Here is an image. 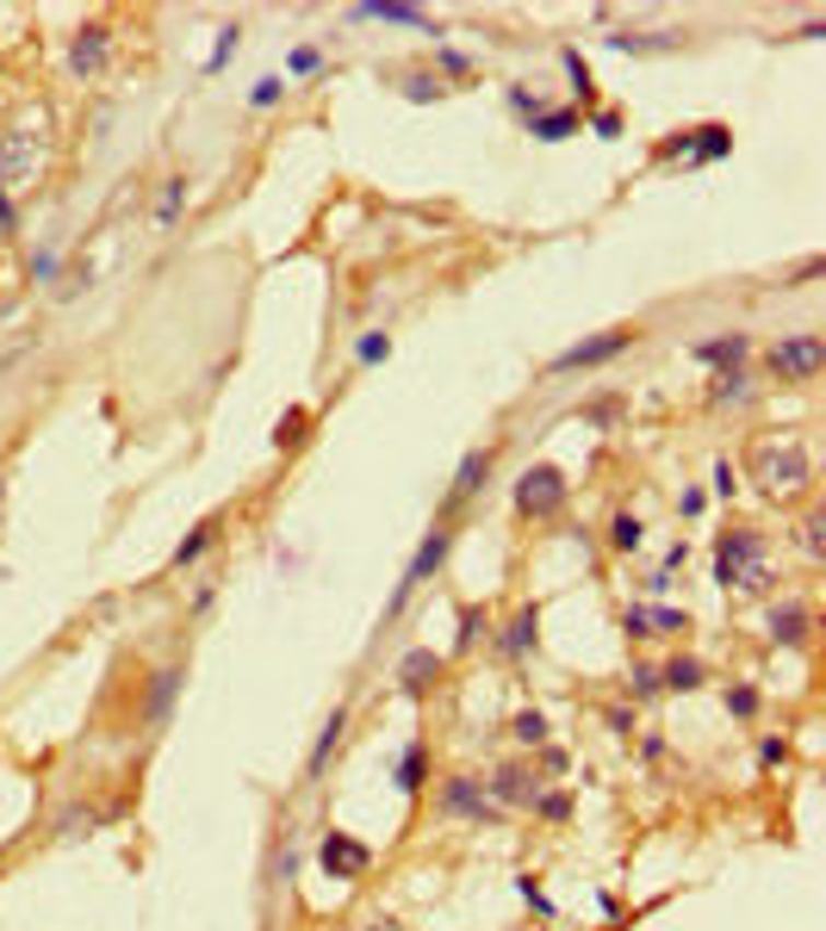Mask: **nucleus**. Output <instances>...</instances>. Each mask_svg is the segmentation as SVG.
Returning a JSON list of instances; mask_svg holds the SVG:
<instances>
[{"mask_svg":"<svg viewBox=\"0 0 826 931\" xmlns=\"http://www.w3.org/2000/svg\"><path fill=\"white\" fill-rule=\"evenodd\" d=\"M714 584L721 590H758L765 584V540L758 534H721L714 547Z\"/></svg>","mask_w":826,"mask_h":931,"instance_id":"obj_1","label":"nucleus"},{"mask_svg":"<svg viewBox=\"0 0 826 931\" xmlns=\"http://www.w3.org/2000/svg\"><path fill=\"white\" fill-rule=\"evenodd\" d=\"M566 497H572V485H566V473L559 466H528V473L516 478V510L522 515H559L566 510Z\"/></svg>","mask_w":826,"mask_h":931,"instance_id":"obj_2","label":"nucleus"},{"mask_svg":"<svg viewBox=\"0 0 826 931\" xmlns=\"http://www.w3.org/2000/svg\"><path fill=\"white\" fill-rule=\"evenodd\" d=\"M733 150L728 125H696V131H672L659 143V162H721Z\"/></svg>","mask_w":826,"mask_h":931,"instance_id":"obj_3","label":"nucleus"},{"mask_svg":"<svg viewBox=\"0 0 826 931\" xmlns=\"http://www.w3.org/2000/svg\"><path fill=\"white\" fill-rule=\"evenodd\" d=\"M752 466H758V485L777 491V497H789V491H802L807 485V454L802 447H777V441H765V447L752 454Z\"/></svg>","mask_w":826,"mask_h":931,"instance_id":"obj_4","label":"nucleus"},{"mask_svg":"<svg viewBox=\"0 0 826 931\" xmlns=\"http://www.w3.org/2000/svg\"><path fill=\"white\" fill-rule=\"evenodd\" d=\"M821 336H783V342L770 348V373L777 380H789V385H807L814 373H821Z\"/></svg>","mask_w":826,"mask_h":931,"instance_id":"obj_5","label":"nucleus"},{"mask_svg":"<svg viewBox=\"0 0 826 931\" xmlns=\"http://www.w3.org/2000/svg\"><path fill=\"white\" fill-rule=\"evenodd\" d=\"M621 348H635V329H603V336H591V342H572L566 354H554V373H584V366H603V361H615Z\"/></svg>","mask_w":826,"mask_h":931,"instance_id":"obj_6","label":"nucleus"},{"mask_svg":"<svg viewBox=\"0 0 826 931\" xmlns=\"http://www.w3.org/2000/svg\"><path fill=\"white\" fill-rule=\"evenodd\" d=\"M447 547H454V528H435V534H429L423 547H417V559H410V571H404V584L392 590V603H385V615H398V608L410 603V590H417V584L429 578V571L442 566V559H447Z\"/></svg>","mask_w":826,"mask_h":931,"instance_id":"obj_7","label":"nucleus"},{"mask_svg":"<svg viewBox=\"0 0 826 931\" xmlns=\"http://www.w3.org/2000/svg\"><path fill=\"white\" fill-rule=\"evenodd\" d=\"M317 857H324V870L336 875V882H354V875L373 870V851H367L361 838H348V833H329Z\"/></svg>","mask_w":826,"mask_h":931,"instance_id":"obj_8","label":"nucleus"},{"mask_svg":"<svg viewBox=\"0 0 826 931\" xmlns=\"http://www.w3.org/2000/svg\"><path fill=\"white\" fill-rule=\"evenodd\" d=\"M746 336H740V329H728V336H709V342H696L690 354L702 366H721V373H740V361H746Z\"/></svg>","mask_w":826,"mask_h":931,"instance_id":"obj_9","label":"nucleus"},{"mask_svg":"<svg viewBox=\"0 0 826 931\" xmlns=\"http://www.w3.org/2000/svg\"><path fill=\"white\" fill-rule=\"evenodd\" d=\"M442 814H466V819H485L491 814V801H485V789L473 777H454L442 789Z\"/></svg>","mask_w":826,"mask_h":931,"instance_id":"obj_10","label":"nucleus"},{"mask_svg":"<svg viewBox=\"0 0 826 931\" xmlns=\"http://www.w3.org/2000/svg\"><path fill=\"white\" fill-rule=\"evenodd\" d=\"M485 478H491V447H473V454L461 459L454 485H447V503H466L473 491H485Z\"/></svg>","mask_w":826,"mask_h":931,"instance_id":"obj_11","label":"nucleus"},{"mask_svg":"<svg viewBox=\"0 0 826 931\" xmlns=\"http://www.w3.org/2000/svg\"><path fill=\"white\" fill-rule=\"evenodd\" d=\"M106 38H113L106 25H88L75 38V50H69V69H75V75H100V69H106Z\"/></svg>","mask_w":826,"mask_h":931,"instance_id":"obj_12","label":"nucleus"},{"mask_svg":"<svg viewBox=\"0 0 826 931\" xmlns=\"http://www.w3.org/2000/svg\"><path fill=\"white\" fill-rule=\"evenodd\" d=\"M354 20H385V25H417V32H435L429 13L417 7H404V0H380V7H354Z\"/></svg>","mask_w":826,"mask_h":931,"instance_id":"obj_13","label":"nucleus"},{"mask_svg":"<svg viewBox=\"0 0 826 931\" xmlns=\"http://www.w3.org/2000/svg\"><path fill=\"white\" fill-rule=\"evenodd\" d=\"M342 733H348V708H336V714L324 721V733H317V745H311V777H324V770H329V758H336Z\"/></svg>","mask_w":826,"mask_h":931,"instance_id":"obj_14","label":"nucleus"},{"mask_svg":"<svg viewBox=\"0 0 826 931\" xmlns=\"http://www.w3.org/2000/svg\"><path fill=\"white\" fill-rule=\"evenodd\" d=\"M528 131H535L540 143H559V137L578 131V113H572V106H540V113L528 118Z\"/></svg>","mask_w":826,"mask_h":931,"instance_id":"obj_15","label":"nucleus"},{"mask_svg":"<svg viewBox=\"0 0 826 931\" xmlns=\"http://www.w3.org/2000/svg\"><path fill=\"white\" fill-rule=\"evenodd\" d=\"M770 640H783V647H802L807 640V608H770Z\"/></svg>","mask_w":826,"mask_h":931,"instance_id":"obj_16","label":"nucleus"},{"mask_svg":"<svg viewBox=\"0 0 826 931\" xmlns=\"http://www.w3.org/2000/svg\"><path fill=\"white\" fill-rule=\"evenodd\" d=\"M677 32H609V50H635V57H647V50H672Z\"/></svg>","mask_w":826,"mask_h":931,"instance_id":"obj_17","label":"nucleus"},{"mask_svg":"<svg viewBox=\"0 0 826 931\" xmlns=\"http://www.w3.org/2000/svg\"><path fill=\"white\" fill-rule=\"evenodd\" d=\"M429 677H442V659H435V652H410V659L398 665L404 689H429Z\"/></svg>","mask_w":826,"mask_h":931,"instance_id":"obj_18","label":"nucleus"},{"mask_svg":"<svg viewBox=\"0 0 826 931\" xmlns=\"http://www.w3.org/2000/svg\"><path fill=\"white\" fill-rule=\"evenodd\" d=\"M174 689H181V671H155L150 702H143V714H150V721H162V714L174 708Z\"/></svg>","mask_w":826,"mask_h":931,"instance_id":"obj_19","label":"nucleus"},{"mask_svg":"<svg viewBox=\"0 0 826 931\" xmlns=\"http://www.w3.org/2000/svg\"><path fill=\"white\" fill-rule=\"evenodd\" d=\"M535 640H540V615H535V608H522L516 621H510V640H503V652H516V659H522Z\"/></svg>","mask_w":826,"mask_h":931,"instance_id":"obj_20","label":"nucleus"},{"mask_svg":"<svg viewBox=\"0 0 826 931\" xmlns=\"http://www.w3.org/2000/svg\"><path fill=\"white\" fill-rule=\"evenodd\" d=\"M181 206H187V181L174 174V181H162V206H155V224L168 230L174 218H181Z\"/></svg>","mask_w":826,"mask_h":931,"instance_id":"obj_21","label":"nucleus"},{"mask_svg":"<svg viewBox=\"0 0 826 931\" xmlns=\"http://www.w3.org/2000/svg\"><path fill=\"white\" fill-rule=\"evenodd\" d=\"M212 534H218V522H199V528H193L187 540H181V547H174V566H193L199 552L212 547Z\"/></svg>","mask_w":826,"mask_h":931,"instance_id":"obj_22","label":"nucleus"},{"mask_svg":"<svg viewBox=\"0 0 826 931\" xmlns=\"http://www.w3.org/2000/svg\"><path fill=\"white\" fill-rule=\"evenodd\" d=\"M640 534H647V528H640V515H615V522H609V547L615 552H635Z\"/></svg>","mask_w":826,"mask_h":931,"instance_id":"obj_23","label":"nucleus"},{"mask_svg":"<svg viewBox=\"0 0 826 931\" xmlns=\"http://www.w3.org/2000/svg\"><path fill=\"white\" fill-rule=\"evenodd\" d=\"M385 354H392V336H385V329H367L361 342H354V361L361 366H380Z\"/></svg>","mask_w":826,"mask_h":931,"instance_id":"obj_24","label":"nucleus"},{"mask_svg":"<svg viewBox=\"0 0 826 931\" xmlns=\"http://www.w3.org/2000/svg\"><path fill=\"white\" fill-rule=\"evenodd\" d=\"M398 789H404V795H417V789H423V745H410V752L398 758Z\"/></svg>","mask_w":826,"mask_h":931,"instance_id":"obj_25","label":"nucleus"},{"mask_svg":"<svg viewBox=\"0 0 826 931\" xmlns=\"http://www.w3.org/2000/svg\"><path fill=\"white\" fill-rule=\"evenodd\" d=\"M702 684V665H696V659H672V665H665V689H696Z\"/></svg>","mask_w":826,"mask_h":931,"instance_id":"obj_26","label":"nucleus"},{"mask_svg":"<svg viewBox=\"0 0 826 931\" xmlns=\"http://www.w3.org/2000/svg\"><path fill=\"white\" fill-rule=\"evenodd\" d=\"M280 94H287V81H280V75H261V81L249 88V106H255V113H268V106H280Z\"/></svg>","mask_w":826,"mask_h":931,"instance_id":"obj_27","label":"nucleus"},{"mask_svg":"<svg viewBox=\"0 0 826 931\" xmlns=\"http://www.w3.org/2000/svg\"><path fill=\"white\" fill-rule=\"evenodd\" d=\"M559 62H566V75H572L578 100H584V106H591V69H584V57H578V50H559Z\"/></svg>","mask_w":826,"mask_h":931,"instance_id":"obj_28","label":"nucleus"},{"mask_svg":"<svg viewBox=\"0 0 826 931\" xmlns=\"http://www.w3.org/2000/svg\"><path fill=\"white\" fill-rule=\"evenodd\" d=\"M498 801H535V789H528L522 770H503V777H498Z\"/></svg>","mask_w":826,"mask_h":931,"instance_id":"obj_29","label":"nucleus"},{"mask_svg":"<svg viewBox=\"0 0 826 931\" xmlns=\"http://www.w3.org/2000/svg\"><path fill=\"white\" fill-rule=\"evenodd\" d=\"M236 38H243V32H236V25H224V32H218V50H212V57H206V75H218V69H224V62H231Z\"/></svg>","mask_w":826,"mask_h":931,"instance_id":"obj_30","label":"nucleus"},{"mask_svg":"<svg viewBox=\"0 0 826 931\" xmlns=\"http://www.w3.org/2000/svg\"><path fill=\"white\" fill-rule=\"evenodd\" d=\"M510 733H516L522 745H540V740H547V721H540L535 708H528V714H516V726H510Z\"/></svg>","mask_w":826,"mask_h":931,"instance_id":"obj_31","label":"nucleus"},{"mask_svg":"<svg viewBox=\"0 0 826 931\" xmlns=\"http://www.w3.org/2000/svg\"><path fill=\"white\" fill-rule=\"evenodd\" d=\"M317 69H324V57H317L311 44H299V50L287 57V75H317Z\"/></svg>","mask_w":826,"mask_h":931,"instance_id":"obj_32","label":"nucleus"},{"mask_svg":"<svg viewBox=\"0 0 826 931\" xmlns=\"http://www.w3.org/2000/svg\"><path fill=\"white\" fill-rule=\"evenodd\" d=\"M746 398V380H740V373H721V380H714V404H740Z\"/></svg>","mask_w":826,"mask_h":931,"instance_id":"obj_33","label":"nucleus"},{"mask_svg":"<svg viewBox=\"0 0 826 931\" xmlns=\"http://www.w3.org/2000/svg\"><path fill=\"white\" fill-rule=\"evenodd\" d=\"M280 447H299V441H305V410H292V417H280Z\"/></svg>","mask_w":826,"mask_h":931,"instance_id":"obj_34","label":"nucleus"},{"mask_svg":"<svg viewBox=\"0 0 826 931\" xmlns=\"http://www.w3.org/2000/svg\"><path fill=\"white\" fill-rule=\"evenodd\" d=\"M404 94H410V100H442V81H429V75H410V81H404Z\"/></svg>","mask_w":826,"mask_h":931,"instance_id":"obj_35","label":"nucleus"},{"mask_svg":"<svg viewBox=\"0 0 826 931\" xmlns=\"http://www.w3.org/2000/svg\"><path fill=\"white\" fill-rule=\"evenodd\" d=\"M32 280H57V248H38V255H32Z\"/></svg>","mask_w":826,"mask_h":931,"instance_id":"obj_36","label":"nucleus"},{"mask_svg":"<svg viewBox=\"0 0 826 931\" xmlns=\"http://www.w3.org/2000/svg\"><path fill=\"white\" fill-rule=\"evenodd\" d=\"M728 708L746 721V714H758V696H752V689H728Z\"/></svg>","mask_w":826,"mask_h":931,"instance_id":"obj_37","label":"nucleus"},{"mask_svg":"<svg viewBox=\"0 0 826 931\" xmlns=\"http://www.w3.org/2000/svg\"><path fill=\"white\" fill-rule=\"evenodd\" d=\"M435 62H442L447 75H466V69H473V57H461V50H447V44L435 50Z\"/></svg>","mask_w":826,"mask_h":931,"instance_id":"obj_38","label":"nucleus"},{"mask_svg":"<svg viewBox=\"0 0 826 931\" xmlns=\"http://www.w3.org/2000/svg\"><path fill=\"white\" fill-rule=\"evenodd\" d=\"M510 106H516L522 118H535V113H540V94H528V88H510Z\"/></svg>","mask_w":826,"mask_h":931,"instance_id":"obj_39","label":"nucleus"},{"mask_svg":"<svg viewBox=\"0 0 826 931\" xmlns=\"http://www.w3.org/2000/svg\"><path fill=\"white\" fill-rule=\"evenodd\" d=\"M628 689H635V696H653V689H659V671H647V665H640L635 677H628Z\"/></svg>","mask_w":826,"mask_h":931,"instance_id":"obj_40","label":"nucleus"},{"mask_svg":"<svg viewBox=\"0 0 826 931\" xmlns=\"http://www.w3.org/2000/svg\"><path fill=\"white\" fill-rule=\"evenodd\" d=\"M479 621H485L479 608H466V615H461V647H473V640H479Z\"/></svg>","mask_w":826,"mask_h":931,"instance_id":"obj_41","label":"nucleus"},{"mask_svg":"<svg viewBox=\"0 0 826 931\" xmlns=\"http://www.w3.org/2000/svg\"><path fill=\"white\" fill-rule=\"evenodd\" d=\"M522 900H528V907H535V912H554V907H547V894H540L535 882H528V875H522Z\"/></svg>","mask_w":826,"mask_h":931,"instance_id":"obj_42","label":"nucleus"},{"mask_svg":"<svg viewBox=\"0 0 826 931\" xmlns=\"http://www.w3.org/2000/svg\"><path fill=\"white\" fill-rule=\"evenodd\" d=\"M714 491H721V497H733V466H728V459L714 466Z\"/></svg>","mask_w":826,"mask_h":931,"instance_id":"obj_43","label":"nucleus"},{"mask_svg":"<svg viewBox=\"0 0 826 931\" xmlns=\"http://www.w3.org/2000/svg\"><path fill=\"white\" fill-rule=\"evenodd\" d=\"M758 758H765V764H783V758H789V745H783V740H765V752H758Z\"/></svg>","mask_w":826,"mask_h":931,"instance_id":"obj_44","label":"nucleus"},{"mask_svg":"<svg viewBox=\"0 0 826 931\" xmlns=\"http://www.w3.org/2000/svg\"><path fill=\"white\" fill-rule=\"evenodd\" d=\"M20 224V211H13V199H7V193H0V230H13Z\"/></svg>","mask_w":826,"mask_h":931,"instance_id":"obj_45","label":"nucleus"}]
</instances>
